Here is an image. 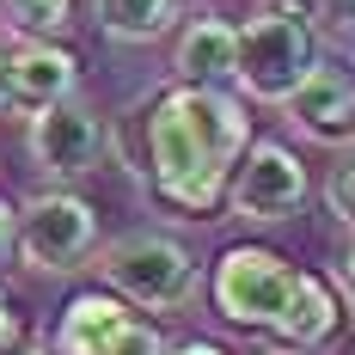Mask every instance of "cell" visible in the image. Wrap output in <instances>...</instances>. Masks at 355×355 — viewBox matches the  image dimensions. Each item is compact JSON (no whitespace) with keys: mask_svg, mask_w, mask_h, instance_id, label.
Wrapping results in <instances>:
<instances>
[{"mask_svg":"<svg viewBox=\"0 0 355 355\" xmlns=\"http://www.w3.org/2000/svg\"><path fill=\"white\" fill-rule=\"evenodd\" d=\"M251 147V116L227 86H172L147 110L153 190L184 214H209L227 196V172Z\"/></svg>","mask_w":355,"mask_h":355,"instance_id":"1","label":"cell"},{"mask_svg":"<svg viewBox=\"0 0 355 355\" xmlns=\"http://www.w3.org/2000/svg\"><path fill=\"white\" fill-rule=\"evenodd\" d=\"M92 270L105 276V288L129 306H147V313H178L190 306V294L202 282L190 245H178L172 233H123L110 245L92 251Z\"/></svg>","mask_w":355,"mask_h":355,"instance_id":"2","label":"cell"},{"mask_svg":"<svg viewBox=\"0 0 355 355\" xmlns=\"http://www.w3.org/2000/svg\"><path fill=\"white\" fill-rule=\"evenodd\" d=\"M313 68H319V37H313V25H306L294 6L251 12L245 25H239V62H233V80L245 86L251 98L282 105Z\"/></svg>","mask_w":355,"mask_h":355,"instance_id":"3","label":"cell"},{"mask_svg":"<svg viewBox=\"0 0 355 355\" xmlns=\"http://www.w3.org/2000/svg\"><path fill=\"white\" fill-rule=\"evenodd\" d=\"M294 282H300V270L276 257V251L263 245H233L220 263H214V313L227 324H245V331H276L288 313V300H294Z\"/></svg>","mask_w":355,"mask_h":355,"instance_id":"4","label":"cell"},{"mask_svg":"<svg viewBox=\"0 0 355 355\" xmlns=\"http://www.w3.org/2000/svg\"><path fill=\"white\" fill-rule=\"evenodd\" d=\"M98 251V209L73 190H43L19 209V257L43 276H68Z\"/></svg>","mask_w":355,"mask_h":355,"instance_id":"5","label":"cell"},{"mask_svg":"<svg viewBox=\"0 0 355 355\" xmlns=\"http://www.w3.org/2000/svg\"><path fill=\"white\" fill-rule=\"evenodd\" d=\"M306 166L300 153L282 141H251L239 153V172L227 184V209L239 220H288V214L306 202Z\"/></svg>","mask_w":355,"mask_h":355,"instance_id":"6","label":"cell"},{"mask_svg":"<svg viewBox=\"0 0 355 355\" xmlns=\"http://www.w3.org/2000/svg\"><path fill=\"white\" fill-rule=\"evenodd\" d=\"M31 147L37 172L49 178H86L98 159H105V123H98V110L86 105V98H62V105L37 110L31 116Z\"/></svg>","mask_w":355,"mask_h":355,"instance_id":"7","label":"cell"},{"mask_svg":"<svg viewBox=\"0 0 355 355\" xmlns=\"http://www.w3.org/2000/svg\"><path fill=\"white\" fill-rule=\"evenodd\" d=\"M282 116L294 123V135H306V141L349 147L355 141V80L343 68L319 62V68L282 98Z\"/></svg>","mask_w":355,"mask_h":355,"instance_id":"8","label":"cell"},{"mask_svg":"<svg viewBox=\"0 0 355 355\" xmlns=\"http://www.w3.org/2000/svg\"><path fill=\"white\" fill-rule=\"evenodd\" d=\"M129 331H135L129 300H116L110 288L105 294H73L62 324H55V349L62 355H116Z\"/></svg>","mask_w":355,"mask_h":355,"instance_id":"9","label":"cell"},{"mask_svg":"<svg viewBox=\"0 0 355 355\" xmlns=\"http://www.w3.org/2000/svg\"><path fill=\"white\" fill-rule=\"evenodd\" d=\"M80 86V62L62 43H12V110H49L73 98Z\"/></svg>","mask_w":355,"mask_h":355,"instance_id":"10","label":"cell"},{"mask_svg":"<svg viewBox=\"0 0 355 355\" xmlns=\"http://www.w3.org/2000/svg\"><path fill=\"white\" fill-rule=\"evenodd\" d=\"M233 62H239V25H227V19H190L184 25L172 55L178 86H227Z\"/></svg>","mask_w":355,"mask_h":355,"instance_id":"11","label":"cell"},{"mask_svg":"<svg viewBox=\"0 0 355 355\" xmlns=\"http://www.w3.org/2000/svg\"><path fill=\"white\" fill-rule=\"evenodd\" d=\"M337 324H343L337 294H331L319 276H300V282H294V300H288V313H282V324H276V337H282L288 349H319V343L337 337Z\"/></svg>","mask_w":355,"mask_h":355,"instance_id":"12","label":"cell"},{"mask_svg":"<svg viewBox=\"0 0 355 355\" xmlns=\"http://www.w3.org/2000/svg\"><path fill=\"white\" fill-rule=\"evenodd\" d=\"M92 19L110 43H159L178 25V0H92Z\"/></svg>","mask_w":355,"mask_h":355,"instance_id":"13","label":"cell"},{"mask_svg":"<svg viewBox=\"0 0 355 355\" xmlns=\"http://www.w3.org/2000/svg\"><path fill=\"white\" fill-rule=\"evenodd\" d=\"M0 25L19 43H55L73 25V0H0Z\"/></svg>","mask_w":355,"mask_h":355,"instance_id":"14","label":"cell"},{"mask_svg":"<svg viewBox=\"0 0 355 355\" xmlns=\"http://www.w3.org/2000/svg\"><path fill=\"white\" fill-rule=\"evenodd\" d=\"M324 202H331V214H337L343 227H355V147H349V159L331 172V184H324Z\"/></svg>","mask_w":355,"mask_h":355,"instance_id":"15","label":"cell"},{"mask_svg":"<svg viewBox=\"0 0 355 355\" xmlns=\"http://www.w3.org/2000/svg\"><path fill=\"white\" fill-rule=\"evenodd\" d=\"M116 355H166V337H159L153 324H141V319H135V331L123 337V349H116Z\"/></svg>","mask_w":355,"mask_h":355,"instance_id":"16","label":"cell"},{"mask_svg":"<svg viewBox=\"0 0 355 355\" xmlns=\"http://www.w3.org/2000/svg\"><path fill=\"white\" fill-rule=\"evenodd\" d=\"M19 337H25V324H19V313H12V300L0 294V355L19 349Z\"/></svg>","mask_w":355,"mask_h":355,"instance_id":"17","label":"cell"},{"mask_svg":"<svg viewBox=\"0 0 355 355\" xmlns=\"http://www.w3.org/2000/svg\"><path fill=\"white\" fill-rule=\"evenodd\" d=\"M19 251V209L12 202H0V270H6V257Z\"/></svg>","mask_w":355,"mask_h":355,"instance_id":"18","label":"cell"},{"mask_svg":"<svg viewBox=\"0 0 355 355\" xmlns=\"http://www.w3.org/2000/svg\"><path fill=\"white\" fill-rule=\"evenodd\" d=\"M0 110H12V49L0 43Z\"/></svg>","mask_w":355,"mask_h":355,"instance_id":"19","label":"cell"},{"mask_svg":"<svg viewBox=\"0 0 355 355\" xmlns=\"http://www.w3.org/2000/svg\"><path fill=\"white\" fill-rule=\"evenodd\" d=\"M337 282H343V294H349V306H355V245L343 251V263H337Z\"/></svg>","mask_w":355,"mask_h":355,"instance_id":"20","label":"cell"},{"mask_svg":"<svg viewBox=\"0 0 355 355\" xmlns=\"http://www.w3.org/2000/svg\"><path fill=\"white\" fill-rule=\"evenodd\" d=\"M319 6L331 12V19H349V25H355V0H319Z\"/></svg>","mask_w":355,"mask_h":355,"instance_id":"21","label":"cell"},{"mask_svg":"<svg viewBox=\"0 0 355 355\" xmlns=\"http://www.w3.org/2000/svg\"><path fill=\"white\" fill-rule=\"evenodd\" d=\"M166 355H227V349H214V343H178V349H166Z\"/></svg>","mask_w":355,"mask_h":355,"instance_id":"22","label":"cell"},{"mask_svg":"<svg viewBox=\"0 0 355 355\" xmlns=\"http://www.w3.org/2000/svg\"><path fill=\"white\" fill-rule=\"evenodd\" d=\"M12 355H37V349H12Z\"/></svg>","mask_w":355,"mask_h":355,"instance_id":"23","label":"cell"}]
</instances>
